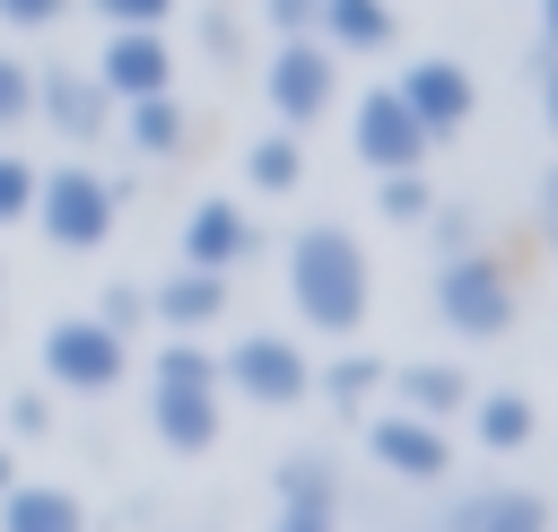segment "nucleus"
Masks as SVG:
<instances>
[{
  "instance_id": "obj_24",
  "label": "nucleus",
  "mask_w": 558,
  "mask_h": 532,
  "mask_svg": "<svg viewBox=\"0 0 558 532\" xmlns=\"http://www.w3.org/2000/svg\"><path fill=\"white\" fill-rule=\"evenodd\" d=\"M375 209H384L392 227H427V209H436V183H427V166H401V174H384Z\"/></svg>"
},
{
  "instance_id": "obj_2",
  "label": "nucleus",
  "mask_w": 558,
  "mask_h": 532,
  "mask_svg": "<svg viewBox=\"0 0 558 532\" xmlns=\"http://www.w3.org/2000/svg\"><path fill=\"white\" fill-rule=\"evenodd\" d=\"M148 427H157V445L183 454V462H201V454L227 436L209 340H166V349H157V366H148Z\"/></svg>"
},
{
  "instance_id": "obj_1",
  "label": "nucleus",
  "mask_w": 558,
  "mask_h": 532,
  "mask_svg": "<svg viewBox=\"0 0 558 532\" xmlns=\"http://www.w3.org/2000/svg\"><path fill=\"white\" fill-rule=\"evenodd\" d=\"M366 297H375V270H366V244H357L349 227L314 218V227L288 235V305H296L305 331L349 340V331L366 323Z\"/></svg>"
},
{
  "instance_id": "obj_9",
  "label": "nucleus",
  "mask_w": 558,
  "mask_h": 532,
  "mask_svg": "<svg viewBox=\"0 0 558 532\" xmlns=\"http://www.w3.org/2000/svg\"><path fill=\"white\" fill-rule=\"evenodd\" d=\"M366 454H375V471L401 480V488H445V480H453V436H445V419H418V410L366 419Z\"/></svg>"
},
{
  "instance_id": "obj_16",
  "label": "nucleus",
  "mask_w": 558,
  "mask_h": 532,
  "mask_svg": "<svg viewBox=\"0 0 558 532\" xmlns=\"http://www.w3.org/2000/svg\"><path fill=\"white\" fill-rule=\"evenodd\" d=\"M384 384H392V410H418V419H453V410L471 401V375H462V366H445V358L384 366Z\"/></svg>"
},
{
  "instance_id": "obj_20",
  "label": "nucleus",
  "mask_w": 558,
  "mask_h": 532,
  "mask_svg": "<svg viewBox=\"0 0 558 532\" xmlns=\"http://www.w3.org/2000/svg\"><path fill=\"white\" fill-rule=\"evenodd\" d=\"M122 131H131V157H174L192 140V122H183L174 96H131L122 105Z\"/></svg>"
},
{
  "instance_id": "obj_25",
  "label": "nucleus",
  "mask_w": 558,
  "mask_h": 532,
  "mask_svg": "<svg viewBox=\"0 0 558 532\" xmlns=\"http://www.w3.org/2000/svg\"><path fill=\"white\" fill-rule=\"evenodd\" d=\"M270 488H279V497H296V488H349V480H340V462H331L323 445H296V454H279Z\"/></svg>"
},
{
  "instance_id": "obj_21",
  "label": "nucleus",
  "mask_w": 558,
  "mask_h": 532,
  "mask_svg": "<svg viewBox=\"0 0 558 532\" xmlns=\"http://www.w3.org/2000/svg\"><path fill=\"white\" fill-rule=\"evenodd\" d=\"M314 392L349 419V410H366L375 392H384V358H366V349H340L331 366H314Z\"/></svg>"
},
{
  "instance_id": "obj_14",
  "label": "nucleus",
  "mask_w": 558,
  "mask_h": 532,
  "mask_svg": "<svg viewBox=\"0 0 558 532\" xmlns=\"http://www.w3.org/2000/svg\"><path fill=\"white\" fill-rule=\"evenodd\" d=\"M262 253V227L235 209V201H192V218H183V262L192 270H235V262H253Z\"/></svg>"
},
{
  "instance_id": "obj_11",
  "label": "nucleus",
  "mask_w": 558,
  "mask_h": 532,
  "mask_svg": "<svg viewBox=\"0 0 558 532\" xmlns=\"http://www.w3.org/2000/svg\"><path fill=\"white\" fill-rule=\"evenodd\" d=\"M392 87H401V105L418 113V131H427V140H453V131L480 113V78H471L462 61H445V52H418Z\"/></svg>"
},
{
  "instance_id": "obj_30",
  "label": "nucleus",
  "mask_w": 558,
  "mask_h": 532,
  "mask_svg": "<svg viewBox=\"0 0 558 532\" xmlns=\"http://www.w3.org/2000/svg\"><path fill=\"white\" fill-rule=\"evenodd\" d=\"M105 26H166L174 17V0H87Z\"/></svg>"
},
{
  "instance_id": "obj_23",
  "label": "nucleus",
  "mask_w": 558,
  "mask_h": 532,
  "mask_svg": "<svg viewBox=\"0 0 558 532\" xmlns=\"http://www.w3.org/2000/svg\"><path fill=\"white\" fill-rule=\"evenodd\" d=\"M270 532H349V488H296V497H279Z\"/></svg>"
},
{
  "instance_id": "obj_22",
  "label": "nucleus",
  "mask_w": 558,
  "mask_h": 532,
  "mask_svg": "<svg viewBox=\"0 0 558 532\" xmlns=\"http://www.w3.org/2000/svg\"><path fill=\"white\" fill-rule=\"evenodd\" d=\"M244 174H253V192H296V183H305V148H296V131H262V140L244 148Z\"/></svg>"
},
{
  "instance_id": "obj_17",
  "label": "nucleus",
  "mask_w": 558,
  "mask_h": 532,
  "mask_svg": "<svg viewBox=\"0 0 558 532\" xmlns=\"http://www.w3.org/2000/svg\"><path fill=\"white\" fill-rule=\"evenodd\" d=\"M0 532H87V506L52 480H9L0 488Z\"/></svg>"
},
{
  "instance_id": "obj_7",
  "label": "nucleus",
  "mask_w": 558,
  "mask_h": 532,
  "mask_svg": "<svg viewBox=\"0 0 558 532\" xmlns=\"http://www.w3.org/2000/svg\"><path fill=\"white\" fill-rule=\"evenodd\" d=\"M262 96H270L279 131H305V122H323V113H331V96H340V52H331L323 35H279Z\"/></svg>"
},
{
  "instance_id": "obj_27",
  "label": "nucleus",
  "mask_w": 558,
  "mask_h": 532,
  "mask_svg": "<svg viewBox=\"0 0 558 532\" xmlns=\"http://www.w3.org/2000/svg\"><path fill=\"white\" fill-rule=\"evenodd\" d=\"M471 227H480V218H471L462 201H436V209H427V235H436V253H471V244H480Z\"/></svg>"
},
{
  "instance_id": "obj_6",
  "label": "nucleus",
  "mask_w": 558,
  "mask_h": 532,
  "mask_svg": "<svg viewBox=\"0 0 558 532\" xmlns=\"http://www.w3.org/2000/svg\"><path fill=\"white\" fill-rule=\"evenodd\" d=\"M218 392H244L253 410H296L314 392V358L288 340V331H244L227 358H218Z\"/></svg>"
},
{
  "instance_id": "obj_28",
  "label": "nucleus",
  "mask_w": 558,
  "mask_h": 532,
  "mask_svg": "<svg viewBox=\"0 0 558 532\" xmlns=\"http://www.w3.org/2000/svg\"><path fill=\"white\" fill-rule=\"evenodd\" d=\"M96 323H105V331H122V340H131V331H140V323H148V297H140V288H131V279H113V288H105V305H96Z\"/></svg>"
},
{
  "instance_id": "obj_12",
  "label": "nucleus",
  "mask_w": 558,
  "mask_h": 532,
  "mask_svg": "<svg viewBox=\"0 0 558 532\" xmlns=\"http://www.w3.org/2000/svg\"><path fill=\"white\" fill-rule=\"evenodd\" d=\"M96 87L113 105L131 96H174V52H166V26H113L105 52H96Z\"/></svg>"
},
{
  "instance_id": "obj_10",
  "label": "nucleus",
  "mask_w": 558,
  "mask_h": 532,
  "mask_svg": "<svg viewBox=\"0 0 558 532\" xmlns=\"http://www.w3.org/2000/svg\"><path fill=\"white\" fill-rule=\"evenodd\" d=\"M349 148L375 166V174H401V166H427V131H418V113L401 105V87H366L357 96V113H349Z\"/></svg>"
},
{
  "instance_id": "obj_18",
  "label": "nucleus",
  "mask_w": 558,
  "mask_h": 532,
  "mask_svg": "<svg viewBox=\"0 0 558 532\" xmlns=\"http://www.w3.org/2000/svg\"><path fill=\"white\" fill-rule=\"evenodd\" d=\"M314 26H323L331 52H357V61L366 52H392V35H401L384 0H314Z\"/></svg>"
},
{
  "instance_id": "obj_26",
  "label": "nucleus",
  "mask_w": 558,
  "mask_h": 532,
  "mask_svg": "<svg viewBox=\"0 0 558 532\" xmlns=\"http://www.w3.org/2000/svg\"><path fill=\"white\" fill-rule=\"evenodd\" d=\"M17 122H35V70L0 44V131H17Z\"/></svg>"
},
{
  "instance_id": "obj_5",
  "label": "nucleus",
  "mask_w": 558,
  "mask_h": 532,
  "mask_svg": "<svg viewBox=\"0 0 558 532\" xmlns=\"http://www.w3.org/2000/svg\"><path fill=\"white\" fill-rule=\"evenodd\" d=\"M35 227H44V244H61V253H96L105 235H113V183L96 174V166H52V174H35V209H26Z\"/></svg>"
},
{
  "instance_id": "obj_4",
  "label": "nucleus",
  "mask_w": 558,
  "mask_h": 532,
  "mask_svg": "<svg viewBox=\"0 0 558 532\" xmlns=\"http://www.w3.org/2000/svg\"><path fill=\"white\" fill-rule=\"evenodd\" d=\"M375 532H549V497L523 480H480V488L410 506L401 523H375Z\"/></svg>"
},
{
  "instance_id": "obj_31",
  "label": "nucleus",
  "mask_w": 558,
  "mask_h": 532,
  "mask_svg": "<svg viewBox=\"0 0 558 532\" xmlns=\"http://www.w3.org/2000/svg\"><path fill=\"white\" fill-rule=\"evenodd\" d=\"M0 17L35 35V26H61V17H70V0H0Z\"/></svg>"
},
{
  "instance_id": "obj_32",
  "label": "nucleus",
  "mask_w": 558,
  "mask_h": 532,
  "mask_svg": "<svg viewBox=\"0 0 558 532\" xmlns=\"http://www.w3.org/2000/svg\"><path fill=\"white\" fill-rule=\"evenodd\" d=\"M270 35H314V0H262Z\"/></svg>"
},
{
  "instance_id": "obj_35",
  "label": "nucleus",
  "mask_w": 558,
  "mask_h": 532,
  "mask_svg": "<svg viewBox=\"0 0 558 532\" xmlns=\"http://www.w3.org/2000/svg\"><path fill=\"white\" fill-rule=\"evenodd\" d=\"M9 480H17V462H9V445H0V488H9Z\"/></svg>"
},
{
  "instance_id": "obj_34",
  "label": "nucleus",
  "mask_w": 558,
  "mask_h": 532,
  "mask_svg": "<svg viewBox=\"0 0 558 532\" xmlns=\"http://www.w3.org/2000/svg\"><path fill=\"white\" fill-rule=\"evenodd\" d=\"M9 419H17L26 436H35V427H44V392H17V401H9Z\"/></svg>"
},
{
  "instance_id": "obj_33",
  "label": "nucleus",
  "mask_w": 558,
  "mask_h": 532,
  "mask_svg": "<svg viewBox=\"0 0 558 532\" xmlns=\"http://www.w3.org/2000/svg\"><path fill=\"white\" fill-rule=\"evenodd\" d=\"M201 52H209V61H235V26H227V17H201Z\"/></svg>"
},
{
  "instance_id": "obj_8",
  "label": "nucleus",
  "mask_w": 558,
  "mask_h": 532,
  "mask_svg": "<svg viewBox=\"0 0 558 532\" xmlns=\"http://www.w3.org/2000/svg\"><path fill=\"white\" fill-rule=\"evenodd\" d=\"M122 366H131V340L105 331L96 314H61V323H44V375H52L61 392H113Z\"/></svg>"
},
{
  "instance_id": "obj_29",
  "label": "nucleus",
  "mask_w": 558,
  "mask_h": 532,
  "mask_svg": "<svg viewBox=\"0 0 558 532\" xmlns=\"http://www.w3.org/2000/svg\"><path fill=\"white\" fill-rule=\"evenodd\" d=\"M35 209V166L26 157H0V227H17Z\"/></svg>"
},
{
  "instance_id": "obj_13",
  "label": "nucleus",
  "mask_w": 558,
  "mask_h": 532,
  "mask_svg": "<svg viewBox=\"0 0 558 532\" xmlns=\"http://www.w3.org/2000/svg\"><path fill=\"white\" fill-rule=\"evenodd\" d=\"M35 113H44L70 148H87V140H105L113 96L96 87V70H35Z\"/></svg>"
},
{
  "instance_id": "obj_15",
  "label": "nucleus",
  "mask_w": 558,
  "mask_h": 532,
  "mask_svg": "<svg viewBox=\"0 0 558 532\" xmlns=\"http://www.w3.org/2000/svg\"><path fill=\"white\" fill-rule=\"evenodd\" d=\"M148 314H157L174 340H201V331L227 314V270H192V262H183L166 288H148Z\"/></svg>"
},
{
  "instance_id": "obj_3",
  "label": "nucleus",
  "mask_w": 558,
  "mask_h": 532,
  "mask_svg": "<svg viewBox=\"0 0 558 532\" xmlns=\"http://www.w3.org/2000/svg\"><path fill=\"white\" fill-rule=\"evenodd\" d=\"M514 314H523V297H514V262H497L488 244L436 262V323H445L453 340H506Z\"/></svg>"
},
{
  "instance_id": "obj_19",
  "label": "nucleus",
  "mask_w": 558,
  "mask_h": 532,
  "mask_svg": "<svg viewBox=\"0 0 558 532\" xmlns=\"http://www.w3.org/2000/svg\"><path fill=\"white\" fill-rule=\"evenodd\" d=\"M462 410H471V436H480L488 454H523V445L541 436V410H532V392H506V384H497V392H471Z\"/></svg>"
}]
</instances>
